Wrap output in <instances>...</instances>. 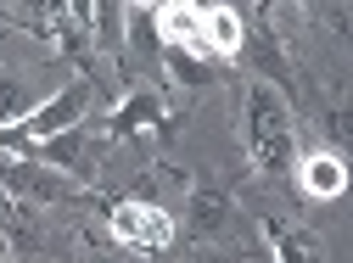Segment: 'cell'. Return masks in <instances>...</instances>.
<instances>
[{"mask_svg": "<svg viewBox=\"0 0 353 263\" xmlns=\"http://www.w3.org/2000/svg\"><path fill=\"white\" fill-rule=\"evenodd\" d=\"M263 235H270V263H325L314 230L292 224V218H263Z\"/></svg>", "mask_w": 353, "mask_h": 263, "instance_id": "10", "label": "cell"}, {"mask_svg": "<svg viewBox=\"0 0 353 263\" xmlns=\"http://www.w3.org/2000/svg\"><path fill=\"white\" fill-rule=\"evenodd\" d=\"M34 107H28V96H23V78H12V73H0V123H23Z\"/></svg>", "mask_w": 353, "mask_h": 263, "instance_id": "13", "label": "cell"}, {"mask_svg": "<svg viewBox=\"0 0 353 263\" xmlns=\"http://www.w3.org/2000/svg\"><path fill=\"white\" fill-rule=\"evenodd\" d=\"M230 218H236L230 191H219V185H191V202H185V235H191V241H219V235L230 230Z\"/></svg>", "mask_w": 353, "mask_h": 263, "instance_id": "7", "label": "cell"}, {"mask_svg": "<svg viewBox=\"0 0 353 263\" xmlns=\"http://www.w3.org/2000/svg\"><path fill=\"white\" fill-rule=\"evenodd\" d=\"M325 135H331L342 151H353V112H331V118H325Z\"/></svg>", "mask_w": 353, "mask_h": 263, "instance_id": "14", "label": "cell"}, {"mask_svg": "<svg viewBox=\"0 0 353 263\" xmlns=\"http://www.w3.org/2000/svg\"><path fill=\"white\" fill-rule=\"evenodd\" d=\"M241 56L252 62L258 84H263V78L275 84V96H281V90H292V67H286V51H281V34H275L270 23H258V28H247V51H241Z\"/></svg>", "mask_w": 353, "mask_h": 263, "instance_id": "9", "label": "cell"}, {"mask_svg": "<svg viewBox=\"0 0 353 263\" xmlns=\"http://www.w3.org/2000/svg\"><path fill=\"white\" fill-rule=\"evenodd\" d=\"M107 230L123 252H135V257H163L174 246V213L152 196H123L107 207Z\"/></svg>", "mask_w": 353, "mask_h": 263, "instance_id": "2", "label": "cell"}, {"mask_svg": "<svg viewBox=\"0 0 353 263\" xmlns=\"http://www.w3.org/2000/svg\"><path fill=\"white\" fill-rule=\"evenodd\" d=\"M90 23H96V45L118 51L123 34H129V6H90Z\"/></svg>", "mask_w": 353, "mask_h": 263, "instance_id": "12", "label": "cell"}, {"mask_svg": "<svg viewBox=\"0 0 353 263\" xmlns=\"http://www.w3.org/2000/svg\"><path fill=\"white\" fill-rule=\"evenodd\" d=\"M163 129H168V107L157 90H129L107 112V140H141V135H163Z\"/></svg>", "mask_w": 353, "mask_h": 263, "instance_id": "5", "label": "cell"}, {"mask_svg": "<svg viewBox=\"0 0 353 263\" xmlns=\"http://www.w3.org/2000/svg\"><path fill=\"white\" fill-rule=\"evenodd\" d=\"M0 191L17 196L23 207H57V202H79L90 196L79 180L46 168V162H28V157H0Z\"/></svg>", "mask_w": 353, "mask_h": 263, "instance_id": "3", "label": "cell"}, {"mask_svg": "<svg viewBox=\"0 0 353 263\" xmlns=\"http://www.w3.org/2000/svg\"><path fill=\"white\" fill-rule=\"evenodd\" d=\"M39 162H46V168H57V173H68V180H79L84 191H90V162H96L90 123L68 129V135H57V140H39Z\"/></svg>", "mask_w": 353, "mask_h": 263, "instance_id": "8", "label": "cell"}, {"mask_svg": "<svg viewBox=\"0 0 353 263\" xmlns=\"http://www.w3.org/2000/svg\"><path fill=\"white\" fill-rule=\"evenodd\" d=\"M297 191L308 196V202H342L347 196V185H353V173H347V157L342 151H303L297 157Z\"/></svg>", "mask_w": 353, "mask_h": 263, "instance_id": "6", "label": "cell"}, {"mask_svg": "<svg viewBox=\"0 0 353 263\" xmlns=\"http://www.w3.org/2000/svg\"><path fill=\"white\" fill-rule=\"evenodd\" d=\"M90 107H96V78H73V84H62L57 96L39 101L17 129L28 140H57V135H68V129L90 123Z\"/></svg>", "mask_w": 353, "mask_h": 263, "instance_id": "4", "label": "cell"}, {"mask_svg": "<svg viewBox=\"0 0 353 263\" xmlns=\"http://www.w3.org/2000/svg\"><path fill=\"white\" fill-rule=\"evenodd\" d=\"M185 263H196V257H185Z\"/></svg>", "mask_w": 353, "mask_h": 263, "instance_id": "15", "label": "cell"}, {"mask_svg": "<svg viewBox=\"0 0 353 263\" xmlns=\"http://www.w3.org/2000/svg\"><path fill=\"white\" fill-rule=\"evenodd\" d=\"M241 118H247V157L258 173L270 180H286L297 168V129H292V107L286 96H275L270 84H247V101H241Z\"/></svg>", "mask_w": 353, "mask_h": 263, "instance_id": "1", "label": "cell"}, {"mask_svg": "<svg viewBox=\"0 0 353 263\" xmlns=\"http://www.w3.org/2000/svg\"><path fill=\"white\" fill-rule=\"evenodd\" d=\"M163 67L174 73V84H185V90H208L219 62L202 56V51H191V45H163Z\"/></svg>", "mask_w": 353, "mask_h": 263, "instance_id": "11", "label": "cell"}]
</instances>
